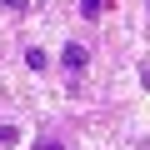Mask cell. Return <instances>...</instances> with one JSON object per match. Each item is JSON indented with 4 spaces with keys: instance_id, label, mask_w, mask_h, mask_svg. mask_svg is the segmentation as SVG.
Wrapping results in <instances>:
<instances>
[{
    "instance_id": "1",
    "label": "cell",
    "mask_w": 150,
    "mask_h": 150,
    "mask_svg": "<svg viewBox=\"0 0 150 150\" xmlns=\"http://www.w3.org/2000/svg\"><path fill=\"white\" fill-rule=\"evenodd\" d=\"M85 60H90V50H85V45H75V40L60 50V65H65V70H85Z\"/></svg>"
},
{
    "instance_id": "2",
    "label": "cell",
    "mask_w": 150,
    "mask_h": 150,
    "mask_svg": "<svg viewBox=\"0 0 150 150\" xmlns=\"http://www.w3.org/2000/svg\"><path fill=\"white\" fill-rule=\"evenodd\" d=\"M105 5H110V0H80V15H85V20H100Z\"/></svg>"
},
{
    "instance_id": "3",
    "label": "cell",
    "mask_w": 150,
    "mask_h": 150,
    "mask_svg": "<svg viewBox=\"0 0 150 150\" xmlns=\"http://www.w3.org/2000/svg\"><path fill=\"white\" fill-rule=\"evenodd\" d=\"M25 65H30V70H45V50L30 45V50H25Z\"/></svg>"
},
{
    "instance_id": "4",
    "label": "cell",
    "mask_w": 150,
    "mask_h": 150,
    "mask_svg": "<svg viewBox=\"0 0 150 150\" xmlns=\"http://www.w3.org/2000/svg\"><path fill=\"white\" fill-rule=\"evenodd\" d=\"M15 140H20V130H15V125H0V145H15Z\"/></svg>"
},
{
    "instance_id": "5",
    "label": "cell",
    "mask_w": 150,
    "mask_h": 150,
    "mask_svg": "<svg viewBox=\"0 0 150 150\" xmlns=\"http://www.w3.org/2000/svg\"><path fill=\"white\" fill-rule=\"evenodd\" d=\"M30 150H70V145H60V140H35Z\"/></svg>"
},
{
    "instance_id": "6",
    "label": "cell",
    "mask_w": 150,
    "mask_h": 150,
    "mask_svg": "<svg viewBox=\"0 0 150 150\" xmlns=\"http://www.w3.org/2000/svg\"><path fill=\"white\" fill-rule=\"evenodd\" d=\"M5 10H30V0H0Z\"/></svg>"
}]
</instances>
